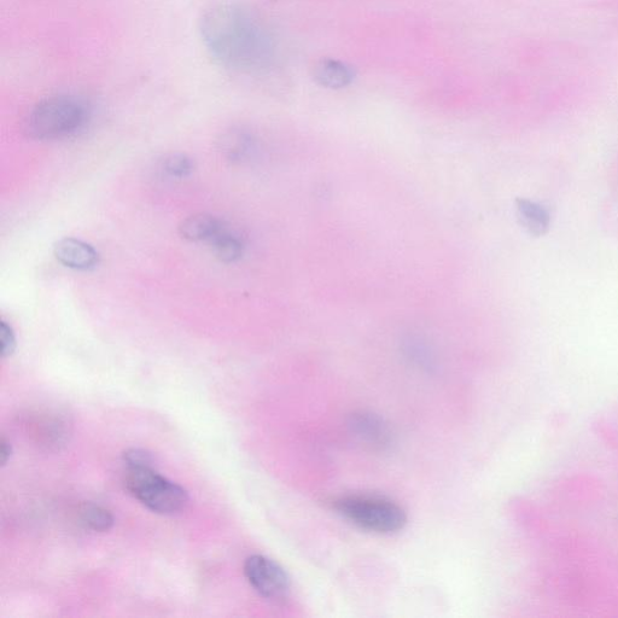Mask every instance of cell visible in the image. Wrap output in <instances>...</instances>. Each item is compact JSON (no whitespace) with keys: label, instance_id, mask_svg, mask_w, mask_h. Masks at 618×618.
Instances as JSON below:
<instances>
[{"label":"cell","instance_id":"5bb4252c","mask_svg":"<svg viewBox=\"0 0 618 618\" xmlns=\"http://www.w3.org/2000/svg\"><path fill=\"white\" fill-rule=\"evenodd\" d=\"M163 171L173 178H185L192 172V162L185 155L174 154L163 162Z\"/></svg>","mask_w":618,"mask_h":618},{"label":"cell","instance_id":"30bf717a","mask_svg":"<svg viewBox=\"0 0 618 618\" xmlns=\"http://www.w3.org/2000/svg\"><path fill=\"white\" fill-rule=\"evenodd\" d=\"M223 226L220 220L208 214L192 215L180 224L179 231L183 238L191 242H209Z\"/></svg>","mask_w":618,"mask_h":618},{"label":"cell","instance_id":"7c38bea8","mask_svg":"<svg viewBox=\"0 0 618 618\" xmlns=\"http://www.w3.org/2000/svg\"><path fill=\"white\" fill-rule=\"evenodd\" d=\"M79 515L81 523L93 532L106 533L114 527L113 513L106 507L87 503L81 506Z\"/></svg>","mask_w":618,"mask_h":618},{"label":"cell","instance_id":"6da1fadb","mask_svg":"<svg viewBox=\"0 0 618 618\" xmlns=\"http://www.w3.org/2000/svg\"><path fill=\"white\" fill-rule=\"evenodd\" d=\"M209 54L239 73H261L276 60L270 28L246 5L221 2L204 10L198 22Z\"/></svg>","mask_w":618,"mask_h":618},{"label":"cell","instance_id":"4fadbf2b","mask_svg":"<svg viewBox=\"0 0 618 618\" xmlns=\"http://www.w3.org/2000/svg\"><path fill=\"white\" fill-rule=\"evenodd\" d=\"M253 148L252 138L247 133L232 131L223 139V149L231 159H242Z\"/></svg>","mask_w":618,"mask_h":618},{"label":"cell","instance_id":"9c48e42d","mask_svg":"<svg viewBox=\"0 0 618 618\" xmlns=\"http://www.w3.org/2000/svg\"><path fill=\"white\" fill-rule=\"evenodd\" d=\"M516 209L518 219L530 235L541 237L550 229V213L541 204L527 200V198H517Z\"/></svg>","mask_w":618,"mask_h":618},{"label":"cell","instance_id":"5b68a950","mask_svg":"<svg viewBox=\"0 0 618 618\" xmlns=\"http://www.w3.org/2000/svg\"><path fill=\"white\" fill-rule=\"evenodd\" d=\"M244 575L250 586L268 600L279 602L289 596L290 577L281 565L261 555L247 558Z\"/></svg>","mask_w":618,"mask_h":618},{"label":"cell","instance_id":"9a60e30c","mask_svg":"<svg viewBox=\"0 0 618 618\" xmlns=\"http://www.w3.org/2000/svg\"><path fill=\"white\" fill-rule=\"evenodd\" d=\"M122 458H124L127 469L154 468L153 454L142 450V448H130Z\"/></svg>","mask_w":618,"mask_h":618},{"label":"cell","instance_id":"ba28073f","mask_svg":"<svg viewBox=\"0 0 618 618\" xmlns=\"http://www.w3.org/2000/svg\"><path fill=\"white\" fill-rule=\"evenodd\" d=\"M314 80L326 89L340 90L351 85L355 79L354 69L346 62L335 58H323L314 67Z\"/></svg>","mask_w":618,"mask_h":618},{"label":"cell","instance_id":"7a4b0ae2","mask_svg":"<svg viewBox=\"0 0 618 618\" xmlns=\"http://www.w3.org/2000/svg\"><path fill=\"white\" fill-rule=\"evenodd\" d=\"M90 104L74 95H57L43 99L29 112L25 130L39 141H56L74 136L89 122Z\"/></svg>","mask_w":618,"mask_h":618},{"label":"cell","instance_id":"e0dca14e","mask_svg":"<svg viewBox=\"0 0 618 618\" xmlns=\"http://www.w3.org/2000/svg\"><path fill=\"white\" fill-rule=\"evenodd\" d=\"M11 457H13V446L3 437L2 442H0V463H2L3 468L10 462Z\"/></svg>","mask_w":618,"mask_h":618},{"label":"cell","instance_id":"8fae6325","mask_svg":"<svg viewBox=\"0 0 618 618\" xmlns=\"http://www.w3.org/2000/svg\"><path fill=\"white\" fill-rule=\"evenodd\" d=\"M208 243L211 244L217 258L227 264L242 258L244 249L242 239L235 232L227 229L224 224Z\"/></svg>","mask_w":618,"mask_h":618},{"label":"cell","instance_id":"8992f818","mask_svg":"<svg viewBox=\"0 0 618 618\" xmlns=\"http://www.w3.org/2000/svg\"><path fill=\"white\" fill-rule=\"evenodd\" d=\"M351 434L373 450H384L392 443V430L380 416L370 412H358L349 418Z\"/></svg>","mask_w":618,"mask_h":618},{"label":"cell","instance_id":"2e32d148","mask_svg":"<svg viewBox=\"0 0 618 618\" xmlns=\"http://www.w3.org/2000/svg\"><path fill=\"white\" fill-rule=\"evenodd\" d=\"M0 340H2V357L8 358L14 354L16 349V337L8 323H2V330H0Z\"/></svg>","mask_w":618,"mask_h":618},{"label":"cell","instance_id":"52a82bcc","mask_svg":"<svg viewBox=\"0 0 618 618\" xmlns=\"http://www.w3.org/2000/svg\"><path fill=\"white\" fill-rule=\"evenodd\" d=\"M55 255L64 266L74 270H91L98 262V254L90 244L75 238H63L55 244Z\"/></svg>","mask_w":618,"mask_h":618},{"label":"cell","instance_id":"277c9868","mask_svg":"<svg viewBox=\"0 0 618 618\" xmlns=\"http://www.w3.org/2000/svg\"><path fill=\"white\" fill-rule=\"evenodd\" d=\"M125 485L134 498L159 515H174L189 504L188 492L154 468L127 469Z\"/></svg>","mask_w":618,"mask_h":618},{"label":"cell","instance_id":"3957f363","mask_svg":"<svg viewBox=\"0 0 618 618\" xmlns=\"http://www.w3.org/2000/svg\"><path fill=\"white\" fill-rule=\"evenodd\" d=\"M332 506L355 526L373 533H398L407 523L400 505L376 495H346L332 501Z\"/></svg>","mask_w":618,"mask_h":618}]
</instances>
